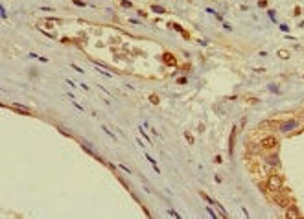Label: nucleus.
I'll use <instances>...</instances> for the list:
<instances>
[{
    "label": "nucleus",
    "mask_w": 304,
    "mask_h": 219,
    "mask_svg": "<svg viewBox=\"0 0 304 219\" xmlns=\"http://www.w3.org/2000/svg\"><path fill=\"white\" fill-rule=\"evenodd\" d=\"M146 158H148V160L151 162V166H153V169H155L157 173H160V169H159V166H157V162H155V158H151L149 155H146Z\"/></svg>",
    "instance_id": "obj_13"
},
{
    "label": "nucleus",
    "mask_w": 304,
    "mask_h": 219,
    "mask_svg": "<svg viewBox=\"0 0 304 219\" xmlns=\"http://www.w3.org/2000/svg\"><path fill=\"white\" fill-rule=\"evenodd\" d=\"M13 109L15 112H19V114H26V116H31V111L30 109H26V107H20V105H9Z\"/></svg>",
    "instance_id": "obj_6"
},
{
    "label": "nucleus",
    "mask_w": 304,
    "mask_h": 219,
    "mask_svg": "<svg viewBox=\"0 0 304 219\" xmlns=\"http://www.w3.org/2000/svg\"><path fill=\"white\" fill-rule=\"evenodd\" d=\"M122 6H124V7H131L133 4H131V2H129V0H122Z\"/></svg>",
    "instance_id": "obj_18"
},
{
    "label": "nucleus",
    "mask_w": 304,
    "mask_h": 219,
    "mask_svg": "<svg viewBox=\"0 0 304 219\" xmlns=\"http://www.w3.org/2000/svg\"><path fill=\"white\" fill-rule=\"evenodd\" d=\"M297 125H299L297 120H288V122H282V124H280V131H282V133H288V131H293Z\"/></svg>",
    "instance_id": "obj_5"
},
{
    "label": "nucleus",
    "mask_w": 304,
    "mask_h": 219,
    "mask_svg": "<svg viewBox=\"0 0 304 219\" xmlns=\"http://www.w3.org/2000/svg\"><path fill=\"white\" fill-rule=\"evenodd\" d=\"M177 83H179V85H184V83H186V78H179Z\"/></svg>",
    "instance_id": "obj_21"
},
{
    "label": "nucleus",
    "mask_w": 304,
    "mask_h": 219,
    "mask_svg": "<svg viewBox=\"0 0 304 219\" xmlns=\"http://www.w3.org/2000/svg\"><path fill=\"white\" fill-rule=\"evenodd\" d=\"M120 168H122L124 171H127V173H131V171H129V168H127V166H124V164H120Z\"/></svg>",
    "instance_id": "obj_23"
},
{
    "label": "nucleus",
    "mask_w": 304,
    "mask_h": 219,
    "mask_svg": "<svg viewBox=\"0 0 304 219\" xmlns=\"http://www.w3.org/2000/svg\"><path fill=\"white\" fill-rule=\"evenodd\" d=\"M258 6L260 7H267V0H258Z\"/></svg>",
    "instance_id": "obj_17"
},
{
    "label": "nucleus",
    "mask_w": 304,
    "mask_h": 219,
    "mask_svg": "<svg viewBox=\"0 0 304 219\" xmlns=\"http://www.w3.org/2000/svg\"><path fill=\"white\" fill-rule=\"evenodd\" d=\"M234 142H236V127L232 129V133H231V140H229V153L232 155V151H234Z\"/></svg>",
    "instance_id": "obj_7"
},
{
    "label": "nucleus",
    "mask_w": 304,
    "mask_h": 219,
    "mask_svg": "<svg viewBox=\"0 0 304 219\" xmlns=\"http://www.w3.org/2000/svg\"><path fill=\"white\" fill-rule=\"evenodd\" d=\"M265 184H267L269 192L277 193V192H280L282 188H284V179H282V175H278V173H269Z\"/></svg>",
    "instance_id": "obj_1"
},
{
    "label": "nucleus",
    "mask_w": 304,
    "mask_h": 219,
    "mask_svg": "<svg viewBox=\"0 0 304 219\" xmlns=\"http://www.w3.org/2000/svg\"><path fill=\"white\" fill-rule=\"evenodd\" d=\"M260 147H264V149H277L278 147V138L273 136V135L264 136L262 140H260Z\"/></svg>",
    "instance_id": "obj_2"
},
{
    "label": "nucleus",
    "mask_w": 304,
    "mask_h": 219,
    "mask_svg": "<svg viewBox=\"0 0 304 219\" xmlns=\"http://www.w3.org/2000/svg\"><path fill=\"white\" fill-rule=\"evenodd\" d=\"M245 101H249V103H258L256 98H245Z\"/></svg>",
    "instance_id": "obj_19"
},
{
    "label": "nucleus",
    "mask_w": 304,
    "mask_h": 219,
    "mask_svg": "<svg viewBox=\"0 0 304 219\" xmlns=\"http://www.w3.org/2000/svg\"><path fill=\"white\" fill-rule=\"evenodd\" d=\"M201 197H203V199H205V201H207L208 204H214V201H212V199H210V197H208L207 193H205V192H201Z\"/></svg>",
    "instance_id": "obj_14"
},
{
    "label": "nucleus",
    "mask_w": 304,
    "mask_h": 219,
    "mask_svg": "<svg viewBox=\"0 0 304 219\" xmlns=\"http://www.w3.org/2000/svg\"><path fill=\"white\" fill-rule=\"evenodd\" d=\"M72 2H74L76 6H79V7H85V2H83V0H72Z\"/></svg>",
    "instance_id": "obj_16"
},
{
    "label": "nucleus",
    "mask_w": 304,
    "mask_h": 219,
    "mask_svg": "<svg viewBox=\"0 0 304 219\" xmlns=\"http://www.w3.org/2000/svg\"><path fill=\"white\" fill-rule=\"evenodd\" d=\"M151 9H153L155 13H160V15H162V13H166V9L162 7V6H157V4H153V6H151Z\"/></svg>",
    "instance_id": "obj_10"
},
{
    "label": "nucleus",
    "mask_w": 304,
    "mask_h": 219,
    "mask_svg": "<svg viewBox=\"0 0 304 219\" xmlns=\"http://www.w3.org/2000/svg\"><path fill=\"white\" fill-rule=\"evenodd\" d=\"M160 59H162V63H164L166 67H177V57L173 55V53H170V52H164Z\"/></svg>",
    "instance_id": "obj_4"
},
{
    "label": "nucleus",
    "mask_w": 304,
    "mask_h": 219,
    "mask_svg": "<svg viewBox=\"0 0 304 219\" xmlns=\"http://www.w3.org/2000/svg\"><path fill=\"white\" fill-rule=\"evenodd\" d=\"M284 215H286L288 219H299L302 214H300V210H299V206H295V204L291 203V204L286 208V214H284Z\"/></svg>",
    "instance_id": "obj_3"
},
{
    "label": "nucleus",
    "mask_w": 304,
    "mask_h": 219,
    "mask_svg": "<svg viewBox=\"0 0 304 219\" xmlns=\"http://www.w3.org/2000/svg\"><path fill=\"white\" fill-rule=\"evenodd\" d=\"M184 136H186V140H188V144H194V136H192L190 133H184Z\"/></svg>",
    "instance_id": "obj_15"
},
{
    "label": "nucleus",
    "mask_w": 304,
    "mask_h": 219,
    "mask_svg": "<svg viewBox=\"0 0 304 219\" xmlns=\"http://www.w3.org/2000/svg\"><path fill=\"white\" fill-rule=\"evenodd\" d=\"M277 55H278L280 59H288V57H289V52H288V50H278Z\"/></svg>",
    "instance_id": "obj_11"
},
{
    "label": "nucleus",
    "mask_w": 304,
    "mask_h": 219,
    "mask_svg": "<svg viewBox=\"0 0 304 219\" xmlns=\"http://www.w3.org/2000/svg\"><path fill=\"white\" fill-rule=\"evenodd\" d=\"M258 127H260V129H269V127H277V122H275V120H265V122H262V124H260Z\"/></svg>",
    "instance_id": "obj_8"
},
{
    "label": "nucleus",
    "mask_w": 304,
    "mask_h": 219,
    "mask_svg": "<svg viewBox=\"0 0 304 219\" xmlns=\"http://www.w3.org/2000/svg\"><path fill=\"white\" fill-rule=\"evenodd\" d=\"M267 164H269V166H278V157L277 155H271V157H267Z\"/></svg>",
    "instance_id": "obj_9"
},
{
    "label": "nucleus",
    "mask_w": 304,
    "mask_h": 219,
    "mask_svg": "<svg viewBox=\"0 0 304 219\" xmlns=\"http://www.w3.org/2000/svg\"><path fill=\"white\" fill-rule=\"evenodd\" d=\"M72 68H74V70H78V72H81V74H83V70H81V68L78 67V64H72Z\"/></svg>",
    "instance_id": "obj_22"
},
{
    "label": "nucleus",
    "mask_w": 304,
    "mask_h": 219,
    "mask_svg": "<svg viewBox=\"0 0 304 219\" xmlns=\"http://www.w3.org/2000/svg\"><path fill=\"white\" fill-rule=\"evenodd\" d=\"M170 26H173V28H175V30H177V31H179V33H181V31H182V28H181V26H179V24H175V22H173V24H170Z\"/></svg>",
    "instance_id": "obj_20"
},
{
    "label": "nucleus",
    "mask_w": 304,
    "mask_h": 219,
    "mask_svg": "<svg viewBox=\"0 0 304 219\" xmlns=\"http://www.w3.org/2000/svg\"><path fill=\"white\" fill-rule=\"evenodd\" d=\"M149 101L153 103V105H159V103H160V98H159L157 94H149Z\"/></svg>",
    "instance_id": "obj_12"
}]
</instances>
